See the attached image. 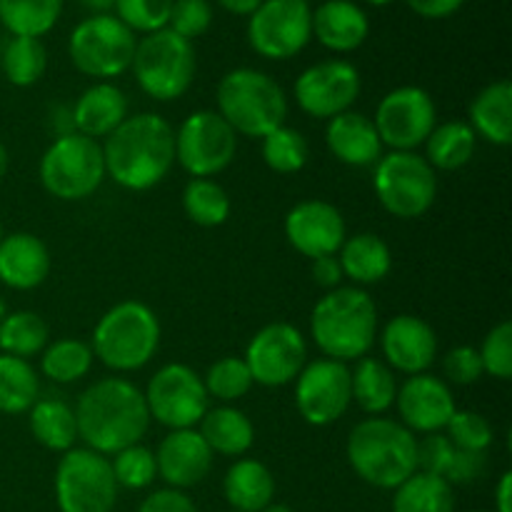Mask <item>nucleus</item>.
I'll list each match as a JSON object with an SVG mask.
<instances>
[{
  "label": "nucleus",
  "instance_id": "nucleus-11",
  "mask_svg": "<svg viewBox=\"0 0 512 512\" xmlns=\"http://www.w3.org/2000/svg\"><path fill=\"white\" fill-rule=\"evenodd\" d=\"M55 500L60 512H113L118 483L110 460L88 448L63 453L55 470Z\"/></svg>",
  "mask_w": 512,
  "mask_h": 512
},
{
  "label": "nucleus",
  "instance_id": "nucleus-20",
  "mask_svg": "<svg viewBox=\"0 0 512 512\" xmlns=\"http://www.w3.org/2000/svg\"><path fill=\"white\" fill-rule=\"evenodd\" d=\"M395 408H398L403 425L410 433L423 435L445 430V425L450 423L453 413L458 410L450 385L430 373L410 375L398 388Z\"/></svg>",
  "mask_w": 512,
  "mask_h": 512
},
{
  "label": "nucleus",
  "instance_id": "nucleus-41",
  "mask_svg": "<svg viewBox=\"0 0 512 512\" xmlns=\"http://www.w3.org/2000/svg\"><path fill=\"white\" fill-rule=\"evenodd\" d=\"M48 53L38 38H10L3 50V73L15 88H30L43 78Z\"/></svg>",
  "mask_w": 512,
  "mask_h": 512
},
{
  "label": "nucleus",
  "instance_id": "nucleus-17",
  "mask_svg": "<svg viewBox=\"0 0 512 512\" xmlns=\"http://www.w3.org/2000/svg\"><path fill=\"white\" fill-rule=\"evenodd\" d=\"M243 360L253 375V383L263 388H283L293 383L308 363V343L293 325H265L253 335Z\"/></svg>",
  "mask_w": 512,
  "mask_h": 512
},
{
  "label": "nucleus",
  "instance_id": "nucleus-46",
  "mask_svg": "<svg viewBox=\"0 0 512 512\" xmlns=\"http://www.w3.org/2000/svg\"><path fill=\"white\" fill-rule=\"evenodd\" d=\"M450 443L470 453H485L493 445V425L475 410H455L450 423L445 425Z\"/></svg>",
  "mask_w": 512,
  "mask_h": 512
},
{
  "label": "nucleus",
  "instance_id": "nucleus-32",
  "mask_svg": "<svg viewBox=\"0 0 512 512\" xmlns=\"http://www.w3.org/2000/svg\"><path fill=\"white\" fill-rule=\"evenodd\" d=\"M350 390H353V400L358 403V408L370 418H378L395 405L398 380L383 360L360 358L350 370Z\"/></svg>",
  "mask_w": 512,
  "mask_h": 512
},
{
  "label": "nucleus",
  "instance_id": "nucleus-52",
  "mask_svg": "<svg viewBox=\"0 0 512 512\" xmlns=\"http://www.w3.org/2000/svg\"><path fill=\"white\" fill-rule=\"evenodd\" d=\"M465 0H408L410 10L418 13L420 18H430V20H440V18H450L453 13H458L463 8Z\"/></svg>",
  "mask_w": 512,
  "mask_h": 512
},
{
  "label": "nucleus",
  "instance_id": "nucleus-2",
  "mask_svg": "<svg viewBox=\"0 0 512 512\" xmlns=\"http://www.w3.org/2000/svg\"><path fill=\"white\" fill-rule=\"evenodd\" d=\"M105 175L120 188L143 193L168 178L175 163V130L163 115H128L103 143Z\"/></svg>",
  "mask_w": 512,
  "mask_h": 512
},
{
  "label": "nucleus",
  "instance_id": "nucleus-18",
  "mask_svg": "<svg viewBox=\"0 0 512 512\" xmlns=\"http://www.w3.org/2000/svg\"><path fill=\"white\" fill-rule=\"evenodd\" d=\"M293 93L303 113L330 120L353 108L360 95V73L348 60H323L298 75Z\"/></svg>",
  "mask_w": 512,
  "mask_h": 512
},
{
  "label": "nucleus",
  "instance_id": "nucleus-21",
  "mask_svg": "<svg viewBox=\"0 0 512 512\" xmlns=\"http://www.w3.org/2000/svg\"><path fill=\"white\" fill-rule=\"evenodd\" d=\"M385 365L398 373L420 375L428 373L438 355V335L433 325L418 315H395L380 335Z\"/></svg>",
  "mask_w": 512,
  "mask_h": 512
},
{
  "label": "nucleus",
  "instance_id": "nucleus-27",
  "mask_svg": "<svg viewBox=\"0 0 512 512\" xmlns=\"http://www.w3.org/2000/svg\"><path fill=\"white\" fill-rule=\"evenodd\" d=\"M418 470L448 485H468L483 475L485 453H470L450 443L448 435L433 433L418 443Z\"/></svg>",
  "mask_w": 512,
  "mask_h": 512
},
{
  "label": "nucleus",
  "instance_id": "nucleus-57",
  "mask_svg": "<svg viewBox=\"0 0 512 512\" xmlns=\"http://www.w3.org/2000/svg\"><path fill=\"white\" fill-rule=\"evenodd\" d=\"M8 168H10V155H8V150H5V145L0 143V180L5 178Z\"/></svg>",
  "mask_w": 512,
  "mask_h": 512
},
{
  "label": "nucleus",
  "instance_id": "nucleus-60",
  "mask_svg": "<svg viewBox=\"0 0 512 512\" xmlns=\"http://www.w3.org/2000/svg\"><path fill=\"white\" fill-rule=\"evenodd\" d=\"M5 315H8V303H5L3 298H0V323L5 320Z\"/></svg>",
  "mask_w": 512,
  "mask_h": 512
},
{
  "label": "nucleus",
  "instance_id": "nucleus-37",
  "mask_svg": "<svg viewBox=\"0 0 512 512\" xmlns=\"http://www.w3.org/2000/svg\"><path fill=\"white\" fill-rule=\"evenodd\" d=\"M393 512H455L453 485L418 470L395 488Z\"/></svg>",
  "mask_w": 512,
  "mask_h": 512
},
{
  "label": "nucleus",
  "instance_id": "nucleus-8",
  "mask_svg": "<svg viewBox=\"0 0 512 512\" xmlns=\"http://www.w3.org/2000/svg\"><path fill=\"white\" fill-rule=\"evenodd\" d=\"M103 180V145L80 133L55 138L40 158V183L58 200L90 198Z\"/></svg>",
  "mask_w": 512,
  "mask_h": 512
},
{
  "label": "nucleus",
  "instance_id": "nucleus-53",
  "mask_svg": "<svg viewBox=\"0 0 512 512\" xmlns=\"http://www.w3.org/2000/svg\"><path fill=\"white\" fill-rule=\"evenodd\" d=\"M50 118H55V120H50V123H53V130L58 133V138L75 133L73 113H70V108H65V105H55L53 113H50Z\"/></svg>",
  "mask_w": 512,
  "mask_h": 512
},
{
  "label": "nucleus",
  "instance_id": "nucleus-14",
  "mask_svg": "<svg viewBox=\"0 0 512 512\" xmlns=\"http://www.w3.org/2000/svg\"><path fill=\"white\" fill-rule=\"evenodd\" d=\"M313 38L308 0H263L250 15L248 43L268 60L295 58Z\"/></svg>",
  "mask_w": 512,
  "mask_h": 512
},
{
  "label": "nucleus",
  "instance_id": "nucleus-7",
  "mask_svg": "<svg viewBox=\"0 0 512 512\" xmlns=\"http://www.w3.org/2000/svg\"><path fill=\"white\" fill-rule=\"evenodd\" d=\"M130 68L145 95L160 103L178 100L195 80L193 43L175 35L170 28L150 33L135 45Z\"/></svg>",
  "mask_w": 512,
  "mask_h": 512
},
{
  "label": "nucleus",
  "instance_id": "nucleus-24",
  "mask_svg": "<svg viewBox=\"0 0 512 512\" xmlns=\"http://www.w3.org/2000/svg\"><path fill=\"white\" fill-rule=\"evenodd\" d=\"M50 273L48 245L33 233H10L0 240V283L13 290H33Z\"/></svg>",
  "mask_w": 512,
  "mask_h": 512
},
{
  "label": "nucleus",
  "instance_id": "nucleus-33",
  "mask_svg": "<svg viewBox=\"0 0 512 512\" xmlns=\"http://www.w3.org/2000/svg\"><path fill=\"white\" fill-rule=\"evenodd\" d=\"M30 413V433L43 448L53 453H68L78 440L75 410L60 398H38Z\"/></svg>",
  "mask_w": 512,
  "mask_h": 512
},
{
  "label": "nucleus",
  "instance_id": "nucleus-25",
  "mask_svg": "<svg viewBox=\"0 0 512 512\" xmlns=\"http://www.w3.org/2000/svg\"><path fill=\"white\" fill-rule=\"evenodd\" d=\"M370 20L353 0H325L313 13V35L333 53H353L368 40Z\"/></svg>",
  "mask_w": 512,
  "mask_h": 512
},
{
  "label": "nucleus",
  "instance_id": "nucleus-51",
  "mask_svg": "<svg viewBox=\"0 0 512 512\" xmlns=\"http://www.w3.org/2000/svg\"><path fill=\"white\" fill-rule=\"evenodd\" d=\"M313 278L320 288L335 290L343 283V268H340L338 255H323V258L313 260Z\"/></svg>",
  "mask_w": 512,
  "mask_h": 512
},
{
  "label": "nucleus",
  "instance_id": "nucleus-10",
  "mask_svg": "<svg viewBox=\"0 0 512 512\" xmlns=\"http://www.w3.org/2000/svg\"><path fill=\"white\" fill-rule=\"evenodd\" d=\"M135 33L125 28L115 15L98 13L78 23L70 33L68 53L75 68L88 78L108 83L133 65Z\"/></svg>",
  "mask_w": 512,
  "mask_h": 512
},
{
  "label": "nucleus",
  "instance_id": "nucleus-12",
  "mask_svg": "<svg viewBox=\"0 0 512 512\" xmlns=\"http://www.w3.org/2000/svg\"><path fill=\"white\" fill-rule=\"evenodd\" d=\"M238 153V135L213 110H195L175 130V160L193 178L223 173Z\"/></svg>",
  "mask_w": 512,
  "mask_h": 512
},
{
  "label": "nucleus",
  "instance_id": "nucleus-16",
  "mask_svg": "<svg viewBox=\"0 0 512 512\" xmlns=\"http://www.w3.org/2000/svg\"><path fill=\"white\" fill-rule=\"evenodd\" d=\"M353 403L350 390V368L348 363L338 360H313L305 363L300 375L295 378V405L300 418L315 428L333 425L343 418Z\"/></svg>",
  "mask_w": 512,
  "mask_h": 512
},
{
  "label": "nucleus",
  "instance_id": "nucleus-19",
  "mask_svg": "<svg viewBox=\"0 0 512 512\" xmlns=\"http://www.w3.org/2000/svg\"><path fill=\"white\" fill-rule=\"evenodd\" d=\"M285 238L305 258L315 260L323 255H338L345 243V218L333 203L325 200H303L285 215Z\"/></svg>",
  "mask_w": 512,
  "mask_h": 512
},
{
  "label": "nucleus",
  "instance_id": "nucleus-1",
  "mask_svg": "<svg viewBox=\"0 0 512 512\" xmlns=\"http://www.w3.org/2000/svg\"><path fill=\"white\" fill-rule=\"evenodd\" d=\"M73 410L78 420V440L105 458L138 445L150 428L143 390L125 378L95 380L80 393Z\"/></svg>",
  "mask_w": 512,
  "mask_h": 512
},
{
  "label": "nucleus",
  "instance_id": "nucleus-61",
  "mask_svg": "<svg viewBox=\"0 0 512 512\" xmlns=\"http://www.w3.org/2000/svg\"><path fill=\"white\" fill-rule=\"evenodd\" d=\"M0 240H3V225H0Z\"/></svg>",
  "mask_w": 512,
  "mask_h": 512
},
{
  "label": "nucleus",
  "instance_id": "nucleus-44",
  "mask_svg": "<svg viewBox=\"0 0 512 512\" xmlns=\"http://www.w3.org/2000/svg\"><path fill=\"white\" fill-rule=\"evenodd\" d=\"M110 468H113L118 488L143 490V488H148V485H153V480L158 478L155 453L140 443L130 445V448H123L120 453H115L113 460H110Z\"/></svg>",
  "mask_w": 512,
  "mask_h": 512
},
{
  "label": "nucleus",
  "instance_id": "nucleus-23",
  "mask_svg": "<svg viewBox=\"0 0 512 512\" xmlns=\"http://www.w3.org/2000/svg\"><path fill=\"white\" fill-rule=\"evenodd\" d=\"M325 143H328L333 158L350 165V168H370L383 158V143H380L373 120L363 113H355V110L328 120Z\"/></svg>",
  "mask_w": 512,
  "mask_h": 512
},
{
  "label": "nucleus",
  "instance_id": "nucleus-40",
  "mask_svg": "<svg viewBox=\"0 0 512 512\" xmlns=\"http://www.w3.org/2000/svg\"><path fill=\"white\" fill-rule=\"evenodd\" d=\"M183 210L200 228H218L230 218V198L215 180L193 178L183 190Z\"/></svg>",
  "mask_w": 512,
  "mask_h": 512
},
{
  "label": "nucleus",
  "instance_id": "nucleus-30",
  "mask_svg": "<svg viewBox=\"0 0 512 512\" xmlns=\"http://www.w3.org/2000/svg\"><path fill=\"white\" fill-rule=\"evenodd\" d=\"M340 268L345 278L353 280L355 285H375L388 278L393 268V253L388 243L375 233H358L345 238L338 250Z\"/></svg>",
  "mask_w": 512,
  "mask_h": 512
},
{
  "label": "nucleus",
  "instance_id": "nucleus-6",
  "mask_svg": "<svg viewBox=\"0 0 512 512\" xmlns=\"http://www.w3.org/2000/svg\"><path fill=\"white\" fill-rule=\"evenodd\" d=\"M160 320L140 300L113 305L93 330V355L115 373H133L145 368L158 353Z\"/></svg>",
  "mask_w": 512,
  "mask_h": 512
},
{
  "label": "nucleus",
  "instance_id": "nucleus-34",
  "mask_svg": "<svg viewBox=\"0 0 512 512\" xmlns=\"http://www.w3.org/2000/svg\"><path fill=\"white\" fill-rule=\"evenodd\" d=\"M425 160L433 170H460L473 160L478 135L473 133L463 120H450V123L435 125L433 133L425 140Z\"/></svg>",
  "mask_w": 512,
  "mask_h": 512
},
{
  "label": "nucleus",
  "instance_id": "nucleus-58",
  "mask_svg": "<svg viewBox=\"0 0 512 512\" xmlns=\"http://www.w3.org/2000/svg\"><path fill=\"white\" fill-rule=\"evenodd\" d=\"M260 512H293V510H290L288 505H275V503H270L268 508H265V510H260Z\"/></svg>",
  "mask_w": 512,
  "mask_h": 512
},
{
  "label": "nucleus",
  "instance_id": "nucleus-28",
  "mask_svg": "<svg viewBox=\"0 0 512 512\" xmlns=\"http://www.w3.org/2000/svg\"><path fill=\"white\" fill-rule=\"evenodd\" d=\"M470 128L475 135L485 138L488 143L505 145L512 143V83L498 80L490 83L475 95L470 105Z\"/></svg>",
  "mask_w": 512,
  "mask_h": 512
},
{
  "label": "nucleus",
  "instance_id": "nucleus-49",
  "mask_svg": "<svg viewBox=\"0 0 512 512\" xmlns=\"http://www.w3.org/2000/svg\"><path fill=\"white\" fill-rule=\"evenodd\" d=\"M443 373L453 385H473L485 375L483 360L473 345H458L443 358Z\"/></svg>",
  "mask_w": 512,
  "mask_h": 512
},
{
  "label": "nucleus",
  "instance_id": "nucleus-47",
  "mask_svg": "<svg viewBox=\"0 0 512 512\" xmlns=\"http://www.w3.org/2000/svg\"><path fill=\"white\" fill-rule=\"evenodd\" d=\"M480 360H483V370L498 380L512 378V323L503 320L495 325L488 335H485L483 345H480Z\"/></svg>",
  "mask_w": 512,
  "mask_h": 512
},
{
  "label": "nucleus",
  "instance_id": "nucleus-55",
  "mask_svg": "<svg viewBox=\"0 0 512 512\" xmlns=\"http://www.w3.org/2000/svg\"><path fill=\"white\" fill-rule=\"evenodd\" d=\"M218 3L233 15H253L263 0H218Z\"/></svg>",
  "mask_w": 512,
  "mask_h": 512
},
{
  "label": "nucleus",
  "instance_id": "nucleus-36",
  "mask_svg": "<svg viewBox=\"0 0 512 512\" xmlns=\"http://www.w3.org/2000/svg\"><path fill=\"white\" fill-rule=\"evenodd\" d=\"M40 398L38 370L23 358L0 353V413H28Z\"/></svg>",
  "mask_w": 512,
  "mask_h": 512
},
{
  "label": "nucleus",
  "instance_id": "nucleus-56",
  "mask_svg": "<svg viewBox=\"0 0 512 512\" xmlns=\"http://www.w3.org/2000/svg\"><path fill=\"white\" fill-rule=\"evenodd\" d=\"M88 10H93V15L108 13L110 8H115V0H80Z\"/></svg>",
  "mask_w": 512,
  "mask_h": 512
},
{
  "label": "nucleus",
  "instance_id": "nucleus-39",
  "mask_svg": "<svg viewBox=\"0 0 512 512\" xmlns=\"http://www.w3.org/2000/svg\"><path fill=\"white\" fill-rule=\"evenodd\" d=\"M93 358V348L85 340L60 338L55 343L45 345L43 358H40V370L53 383H78V380H83L90 373Z\"/></svg>",
  "mask_w": 512,
  "mask_h": 512
},
{
  "label": "nucleus",
  "instance_id": "nucleus-43",
  "mask_svg": "<svg viewBox=\"0 0 512 512\" xmlns=\"http://www.w3.org/2000/svg\"><path fill=\"white\" fill-rule=\"evenodd\" d=\"M203 385L208 390V398H215L228 405L250 393V388H253V375H250L243 358L228 355V358H220L218 363L210 365L203 378Z\"/></svg>",
  "mask_w": 512,
  "mask_h": 512
},
{
  "label": "nucleus",
  "instance_id": "nucleus-3",
  "mask_svg": "<svg viewBox=\"0 0 512 512\" xmlns=\"http://www.w3.org/2000/svg\"><path fill=\"white\" fill-rule=\"evenodd\" d=\"M310 333L320 353L338 363L368 358L378 340V308L365 290L335 288L315 303Z\"/></svg>",
  "mask_w": 512,
  "mask_h": 512
},
{
  "label": "nucleus",
  "instance_id": "nucleus-26",
  "mask_svg": "<svg viewBox=\"0 0 512 512\" xmlns=\"http://www.w3.org/2000/svg\"><path fill=\"white\" fill-rule=\"evenodd\" d=\"M70 113H73L75 133L93 140L108 138L128 118V98L118 85L95 83L83 90Z\"/></svg>",
  "mask_w": 512,
  "mask_h": 512
},
{
  "label": "nucleus",
  "instance_id": "nucleus-13",
  "mask_svg": "<svg viewBox=\"0 0 512 512\" xmlns=\"http://www.w3.org/2000/svg\"><path fill=\"white\" fill-rule=\"evenodd\" d=\"M143 395L150 420H158L170 430L195 428L210 410L203 378L185 363L163 365L150 378L148 390Z\"/></svg>",
  "mask_w": 512,
  "mask_h": 512
},
{
  "label": "nucleus",
  "instance_id": "nucleus-42",
  "mask_svg": "<svg viewBox=\"0 0 512 512\" xmlns=\"http://www.w3.org/2000/svg\"><path fill=\"white\" fill-rule=\"evenodd\" d=\"M308 140L300 130L280 125L263 138V160L270 170L280 175H293L308 165Z\"/></svg>",
  "mask_w": 512,
  "mask_h": 512
},
{
  "label": "nucleus",
  "instance_id": "nucleus-5",
  "mask_svg": "<svg viewBox=\"0 0 512 512\" xmlns=\"http://www.w3.org/2000/svg\"><path fill=\"white\" fill-rule=\"evenodd\" d=\"M218 115L235 135L263 140L285 125L288 95L263 70L235 68L218 85Z\"/></svg>",
  "mask_w": 512,
  "mask_h": 512
},
{
  "label": "nucleus",
  "instance_id": "nucleus-4",
  "mask_svg": "<svg viewBox=\"0 0 512 512\" xmlns=\"http://www.w3.org/2000/svg\"><path fill=\"white\" fill-rule=\"evenodd\" d=\"M348 463L373 488L395 490L418 473V440L398 420L368 418L350 430Z\"/></svg>",
  "mask_w": 512,
  "mask_h": 512
},
{
  "label": "nucleus",
  "instance_id": "nucleus-35",
  "mask_svg": "<svg viewBox=\"0 0 512 512\" xmlns=\"http://www.w3.org/2000/svg\"><path fill=\"white\" fill-rule=\"evenodd\" d=\"M63 0H0V23L13 38H43L55 28Z\"/></svg>",
  "mask_w": 512,
  "mask_h": 512
},
{
  "label": "nucleus",
  "instance_id": "nucleus-62",
  "mask_svg": "<svg viewBox=\"0 0 512 512\" xmlns=\"http://www.w3.org/2000/svg\"><path fill=\"white\" fill-rule=\"evenodd\" d=\"M475 512H485V510H475Z\"/></svg>",
  "mask_w": 512,
  "mask_h": 512
},
{
  "label": "nucleus",
  "instance_id": "nucleus-29",
  "mask_svg": "<svg viewBox=\"0 0 512 512\" xmlns=\"http://www.w3.org/2000/svg\"><path fill=\"white\" fill-rule=\"evenodd\" d=\"M223 493L233 512H260L273 503L275 478L260 460L243 458L225 473Z\"/></svg>",
  "mask_w": 512,
  "mask_h": 512
},
{
  "label": "nucleus",
  "instance_id": "nucleus-9",
  "mask_svg": "<svg viewBox=\"0 0 512 512\" xmlns=\"http://www.w3.org/2000/svg\"><path fill=\"white\" fill-rule=\"evenodd\" d=\"M373 188L380 205L393 218L413 220L433 208L438 178L423 155L390 150L375 163Z\"/></svg>",
  "mask_w": 512,
  "mask_h": 512
},
{
  "label": "nucleus",
  "instance_id": "nucleus-15",
  "mask_svg": "<svg viewBox=\"0 0 512 512\" xmlns=\"http://www.w3.org/2000/svg\"><path fill=\"white\" fill-rule=\"evenodd\" d=\"M373 125L383 148L388 145L390 150L415 153V148L423 145L438 125V110L428 90L418 85H403V88L390 90L380 100Z\"/></svg>",
  "mask_w": 512,
  "mask_h": 512
},
{
  "label": "nucleus",
  "instance_id": "nucleus-48",
  "mask_svg": "<svg viewBox=\"0 0 512 512\" xmlns=\"http://www.w3.org/2000/svg\"><path fill=\"white\" fill-rule=\"evenodd\" d=\"M210 23H213V8L208 0H173L168 28L175 35L193 43L195 38L208 33Z\"/></svg>",
  "mask_w": 512,
  "mask_h": 512
},
{
  "label": "nucleus",
  "instance_id": "nucleus-50",
  "mask_svg": "<svg viewBox=\"0 0 512 512\" xmlns=\"http://www.w3.org/2000/svg\"><path fill=\"white\" fill-rule=\"evenodd\" d=\"M138 512H198V508H195V503L183 493V490L165 488L148 495Z\"/></svg>",
  "mask_w": 512,
  "mask_h": 512
},
{
  "label": "nucleus",
  "instance_id": "nucleus-54",
  "mask_svg": "<svg viewBox=\"0 0 512 512\" xmlns=\"http://www.w3.org/2000/svg\"><path fill=\"white\" fill-rule=\"evenodd\" d=\"M495 512H512V473H503L495 488Z\"/></svg>",
  "mask_w": 512,
  "mask_h": 512
},
{
  "label": "nucleus",
  "instance_id": "nucleus-31",
  "mask_svg": "<svg viewBox=\"0 0 512 512\" xmlns=\"http://www.w3.org/2000/svg\"><path fill=\"white\" fill-rule=\"evenodd\" d=\"M200 435L213 450V455H225V458H240L248 453L255 443V428L243 410L233 405H220V408L208 410L200 420Z\"/></svg>",
  "mask_w": 512,
  "mask_h": 512
},
{
  "label": "nucleus",
  "instance_id": "nucleus-38",
  "mask_svg": "<svg viewBox=\"0 0 512 512\" xmlns=\"http://www.w3.org/2000/svg\"><path fill=\"white\" fill-rule=\"evenodd\" d=\"M48 323L33 310H15L0 323V353L13 358H33L48 345Z\"/></svg>",
  "mask_w": 512,
  "mask_h": 512
},
{
  "label": "nucleus",
  "instance_id": "nucleus-45",
  "mask_svg": "<svg viewBox=\"0 0 512 512\" xmlns=\"http://www.w3.org/2000/svg\"><path fill=\"white\" fill-rule=\"evenodd\" d=\"M115 18L133 33H158L170 23L173 0H115Z\"/></svg>",
  "mask_w": 512,
  "mask_h": 512
},
{
  "label": "nucleus",
  "instance_id": "nucleus-59",
  "mask_svg": "<svg viewBox=\"0 0 512 512\" xmlns=\"http://www.w3.org/2000/svg\"><path fill=\"white\" fill-rule=\"evenodd\" d=\"M363 3L375 5V8H383V5H390V3H393V0H363Z\"/></svg>",
  "mask_w": 512,
  "mask_h": 512
},
{
  "label": "nucleus",
  "instance_id": "nucleus-22",
  "mask_svg": "<svg viewBox=\"0 0 512 512\" xmlns=\"http://www.w3.org/2000/svg\"><path fill=\"white\" fill-rule=\"evenodd\" d=\"M158 475L175 490L193 488L208 478L213 468V450L195 428L170 430L155 453Z\"/></svg>",
  "mask_w": 512,
  "mask_h": 512
}]
</instances>
